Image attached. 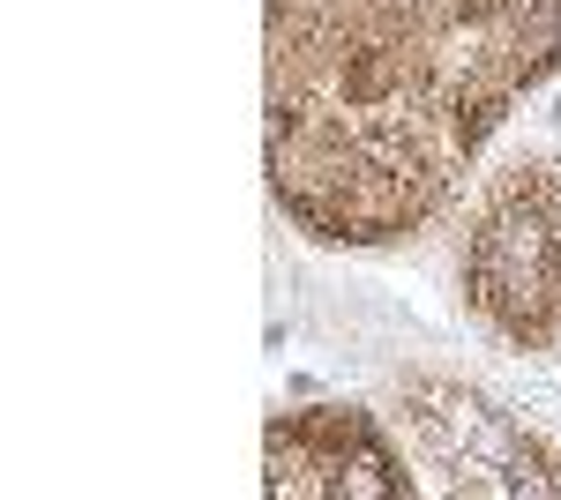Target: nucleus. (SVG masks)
<instances>
[{"instance_id": "nucleus-1", "label": "nucleus", "mask_w": 561, "mask_h": 500, "mask_svg": "<svg viewBox=\"0 0 561 500\" xmlns=\"http://www.w3.org/2000/svg\"><path fill=\"white\" fill-rule=\"evenodd\" d=\"M554 68L561 0H270V195L322 247H397Z\"/></svg>"}, {"instance_id": "nucleus-2", "label": "nucleus", "mask_w": 561, "mask_h": 500, "mask_svg": "<svg viewBox=\"0 0 561 500\" xmlns=\"http://www.w3.org/2000/svg\"><path fill=\"white\" fill-rule=\"evenodd\" d=\"M457 284L472 322L494 344L524 359L561 351V158L524 150L502 172H486L465 247H457Z\"/></svg>"}, {"instance_id": "nucleus-3", "label": "nucleus", "mask_w": 561, "mask_h": 500, "mask_svg": "<svg viewBox=\"0 0 561 500\" xmlns=\"http://www.w3.org/2000/svg\"><path fill=\"white\" fill-rule=\"evenodd\" d=\"M404 456L442 493H561V456L465 381H404Z\"/></svg>"}, {"instance_id": "nucleus-4", "label": "nucleus", "mask_w": 561, "mask_h": 500, "mask_svg": "<svg viewBox=\"0 0 561 500\" xmlns=\"http://www.w3.org/2000/svg\"><path fill=\"white\" fill-rule=\"evenodd\" d=\"M262 486L270 493H345V500H382L412 493V456H397L382 426L352 404H307L277 411L262 433Z\"/></svg>"}]
</instances>
